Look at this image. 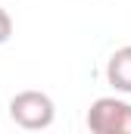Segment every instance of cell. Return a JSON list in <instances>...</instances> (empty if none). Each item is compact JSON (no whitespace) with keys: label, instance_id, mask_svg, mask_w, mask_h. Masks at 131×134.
Wrapping results in <instances>:
<instances>
[{"label":"cell","instance_id":"277c9868","mask_svg":"<svg viewBox=\"0 0 131 134\" xmlns=\"http://www.w3.org/2000/svg\"><path fill=\"white\" fill-rule=\"evenodd\" d=\"M13 37V19H9V13L0 6V44H6Z\"/></svg>","mask_w":131,"mask_h":134},{"label":"cell","instance_id":"6da1fadb","mask_svg":"<svg viewBox=\"0 0 131 134\" xmlns=\"http://www.w3.org/2000/svg\"><path fill=\"white\" fill-rule=\"evenodd\" d=\"M9 119L25 131H44L56 119V106L41 91H19L9 100Z\"/></svg>","mask_w":131,"mask_h":134},{"label":"cell","instance_id":"3957f363","mask_svg":"<svg viewBox=\"0 0 131 134\" xmlns=\"http://www.w3.org/2000/svg\"><path fill=\"white\" fill-rule=\"evenodd\" d=\"M106 81L119 94H131V44L119 47L109 56V63H106Z\"/></svg>","mask_w":131,"mask_h":134},{"label":"cell","instance_id":"7a4b0ae2","mask_svg":"<svg viewBox=\"0 0 131 134\" xmlns=\"http://www.w3.org/2000/svg\"><path fill=\"white\" fill-rule=\"evenodd\" d=\"M88 128L94 134H131V103L100 97L88 109Z\"/></svg>","mask_w":131,"mask_h":134}]
</instances>
